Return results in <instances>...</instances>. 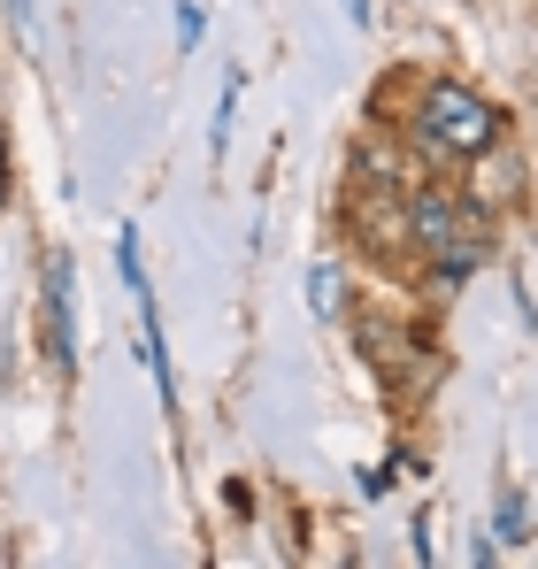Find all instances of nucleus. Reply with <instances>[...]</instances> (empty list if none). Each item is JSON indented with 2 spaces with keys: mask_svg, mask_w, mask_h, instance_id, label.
Masks as SVG:
<instances>
[{
  "mask_svg": "<svg viewBox=\"0 0 538 569\" xmlns=\"http://www.w3.org/2000/svg\"><path fill=\"white\" fill-rule=\"evenodd\" d=\"M416 139H424V154H439V162H485V154L500 147V108L477 93V86L431 78L424 100H416Z\"/></svg>",
  "mask_w": 538,
  "mask_h": 569,
  "instance_id": "obj_1",
  "label": "nucleus"
},
{
  "mask_svg": "<svg viewBox=\"0 0 538 569\" xmlns=\"http://www.w3.org/2000/svg\"><path fill=\"white\" fill-rule=\"evenodd\" d=\"M47 355H54V370H78V331H70V254L47 262Z\"/></svg>",
  "mask_w": 538,
  "mask_h": 569,
  "instance_id": "obj_2",
  "label": "nucleus"
},
{
  "mask_svg": "<svg viewBox=\"0 0 538 569\" xmlns=\"http://www.w3.org/2000/svg\"><path fill=\"white\" fill-rule=\"evenodd\" d=\"M139 300V362H147V378L162 392V408L178 400V378H170V339H162V308H155V292H131Z\"/></svg>",
  "mask_w": 538,
  "mask_h": 569,
  "instance_id": "obj_3",
  "label": "nucleus"
},
{
  "mask_svg": "<svg viewBox=\"0 0 538 569\" xmlns=\"http://www.w3.org/2000/svg\"><path fill=\"white\" fill-rule=\"evenodd\" d=\"M339 308H347V270L316 254V262H308V316H316V323H331Z\"/></svg>",
  "mask_w": 538,
  "mask_h": 569,
  "instance_id": "obj_4",
  "label": "nucleus"
},
{
  "mask_svg": "<svg viewBox=\"0 0 538 569\" xmlns=\"http://www.w3.org/2000/svg\"><path fill=\"white\" fill-rule=\"evenodd\" d=\"M492 539H500V547H524V539H531V508H524V492H500V500H492Z\"/></svg>",
  "mask_w": 538,
  "mask_h": 569,
  "instance_id": "obj_5",
  "label": "nucleus"
},
{
  "mask_svg": "<svg viewBox=\"0 0 538 569\" xmlns=\"http://www.w3.org/2000/svg\"><path fill=\"white\" fill-rule=\"evenodd\" d=\"M116 270H123V292H147V270H139V223L116 231Z\"/></svg>",
  "mask_w": 538,
  "mask_h": 569,
  "instance_id": "obj_6",
  "label": "nucleus"
},
{
  "mask_svg": "<svg viewBox=\"0 0 538 569\" xmlns=\"http://www.w3.org/2000/svg\"><path fill=\"white\" fill-rule=\"evenodd\" d=\"M200 31H208V16L185 0V8H178V47H200Z\"/></svg>",
  "mask_w": 538,
  "mask_h": 569,
  "instance_id": "obj_7",
  "label": "nucleus"
},
{
  "mask_svg": "<svg viewBox=\"0 0 538 569\" xmlns=\"http://www.w3.org/2000/svg\"><path fill=\"white\" fill-rule=\"evenodd\" d=\"M0 200H8V131H0Z\"/></svg>",
  "mask_w": 538,
  "mask_h": 569,
  "instance_id": "obj_8",
  "label": "nucleus"
},
{
  "mask_svg": "<svg viewBox=\"0 0 538 569\" xmlns=\"http://www.w3.org/2000/svg\"><path fill=\"white\" fill-rule=\"evenodd\" d=\"M8 16H16V23H31V0H8Z\"/></svg>",
  "mask_w": 538,
  "mask_h": 569,
  "instance_id": "obj_9",
  "label": "nucleus"
},
{
  "mask_svg": "<svg viewBox=\"0 0 538 569\" xmlns=\"http://www.w3.org/2000/svg\"><path fill=\"white\" fill-rule=\"evenodd\" d=\"M347 16H355V23H369V0H347Z\"/></svg>",
  "mask_w": 538,
  "mask_h": 569,
  "instance_id": "obj_10",
  "label": "nucleus"
}]
</instances>
